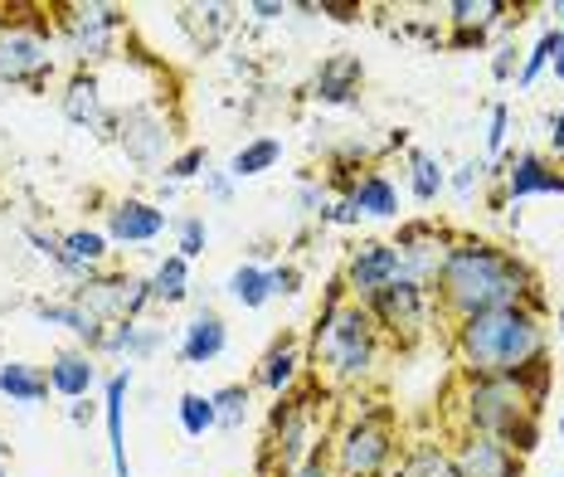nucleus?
I'll return each mask as SVG.
<instances>
[{
    "instance_id": "obj_1",
    "label": "nucleus",
    "mask_w": 564,
    "mask_h": 477,
    "mask_svg": "<svg viewBox=\"0 0 564 477\" xmlns=\"http://www.w3.org/2000/svg\"><path fill=\"white\" fill-rule=\"evenodd\" d=\"M438 297L457 317H477V312H497V307L535 312V283L525 273V263L481 239H463L448 249V263L438 273Z\"/></svg>"
},
{
    "instance_id": "obj_2",
    "label": "nucleus",
    "mask_w": 564,
    "mask_h": 477,
    "mask_svg": "<svg viewBox=\"0 0 564 477\" xmlns=\"http://www.w3.org/2000/svg\"><path fill=\"white\" fill-rule=\"evenodd\" d=\"M457 356L473 370V380L521 376L545 356V332L531 307H497L457 322Z\"/></svg>"
},
{
    "instance_id": "obj_3",
    "label": "nucleus",
    "mask_w": 564,
    "mask_h": 477,
    "mask_svg": "<svg viewBox=\"0 0 564 477\" xmlns=\"http://www.w3.org/2000/svg\"><path fill=\"white\" fill-rule=\"evenodd\" d=\"M316 356L332 366L336 380H360L375 366V322L366 307L340 302V288H332V302L316 317Z\"/></svg>"
},
{
    "instance_id": "obj_4",
    "label": "nucleus",
    "mask_w": 564,
    "mask_h": 477,
    "mask_svg": "<svg viewBox=\"0 0 564 477\" xmlns=\"http://www.w3.org/2000/svg\"><path fill=\"white\" fill-rule=\"evenodd\" d=\"M540 404L525 394L521 376H497V380H473L463 394V414H467V434H487V438H507L521 419H531Z\"/></svg>"
},
{
    "instance_id": "obj_5",
    "label": "nucleus",
    "mask_w": 564,
    "mask_h": 477,
    "mask_svg": "<svg viewBox=\"0 0 564 477\" xmlns=\"http://www.w3.org/2000/svg\"><path fill=\"white\" fill-rule=\"evenodd\" d=\"M394 458V429L390 414H360L340 429L336 438V473L340 477H380Z\"/></svg>"
},
{
    "instance_id": "obj_6",
    "label": "nucleus",
    "mask_w": 564,
    "mask_h": 477,
    "mask_svg": "<svg viewBox=\"0 0 564 477\" xmlns=\"http://www.w3.org/2000/svg\"><path fill=\"white\" fill-rule=\"evenodd\" d=\"M366 312H370V322H380L399 342H414V336H423V327H429V288L399 278V283L366 297Z\"/></svg>"
},
{
    "instance_id": "obj_7",
    "label": "nucleus",
    "mask_w": 564,
    "mask_h": 477,
    "mask_svg": "<svg viewBox=\"0 0 564 477\" xmlns=\"http://www.w3.org/2000/svg\"><path fill=\"white\" fill-rule=\"evenodd\" d=\"M117 142H122L127 151V161L141 171H156L161 161H166V151H171V127L166 118H161L156 108H127L122 112V122H117Z\"/></svg>"
},
{
    "instance_id": "obj_8",
    "label": "nucleus",
    "mask_w": 564,
    "mask_h": 477,
    "mask_svg": "<svg viewBox=\"0 0 564 477\" xmlns=\"http://www.w3.org/2000/svg\"><path fill=\"white\" fill-rule=\"evenodd\" d=\"M394 249H399V278H409V283H419L433 293L443 263H448V239H443L433 225H404Z\"/></svg>"
},
{
    "instance_id": "obj_9",
    "label": "nucleus",
    "mask_w": 564,
    "mask_h": 477,
    "mask_svg": "<svg viewBox=\"0 0 564 477\" xmlns=\"http://www.w3.org/2000/svg\"><path fill=\"white\" fill-rule=\"evenodd\" d=\"M64 30H68V50H74L84 64L108 59L112 44H117V30H122V10H112V6H68Z\"/></svg>"
},
{
    "instance_id": "obj_10",
    "label": "nucleus",
    "mask_w": 564,
    "mask_h": 477,
    "mask_svg": "<svg viewBox=\"0 0 564 477\" xmlns=\"http://www.w3.org/2000/svg\"><path fill=\"white\" fill-rule=\"evenodd\" d=\"M50 34L40 30H0V84H30L50 68Z\"/></svg>"
},
{
    "instance_id": "obj_11",
    "label": "nucleus",
    "mask_w": 564,
    "mask_h": 477,
    "mask_svg": "<svg viewBox=\"0 0 564 477\" xmlns=\"http://www.w3.org/2000/svg\"><path fill=\"white\" fill-rule=\"evenodd\" d=\"M268 453L278 458V468L282 473H297L302 463L312 458V414H307V404H278V414H273V438H268Z\"/></svg>"
},
{
    "instance_id": "obj_12",
    "label": "nucleus",
    "mask_w": 564,
    "mask_h": 477,
    "mask_svg": "<svg viewBox=\"0 0 564 477\" xmlns=\"http://www.w3.org/2000/svg\"><path fill=\"white\" fill-rule=\"evenodd\" d=\"M390 283H399V249L394 243H360L346 263V288L366 302Z\"/></svg>"
},
{
    "instance_id": "obj_13",
    "label": "nucleus",
    "mask_w": 564,
    "mask_h": 477,
    "mask_svg": "<svg viewBox=\"0 0 564 477\" xmlns=\"http://www.w3.org/2000/svg\"><path fill=\"white\" fill-rule=\"evenodd\" d=\"M457 477H521V458L501 444V438L487 434H467L453 453Z\"/></svg>"
},
{
    "instance_id": "obj_14",
    "label": "nucleus",
    "mask_w": 564,
    "mask_h": 477,
    "mask_svg": "<svg viewBox=\"0 0 564 477\" xmlns=\"http://www.w3.org/2000/svg\"><path fill=\"white\" fill-rule=\"evenodd\" d=\"M225 346H229V327L215 307H199L195 317L185 322V332H181V360L185 366H209V360L225 356Z\"/></svg>"
},
{
    "instance_id": "obj_15",
    "label": "nucleus",
    "mask_w": 564,
    "mask_h": 477,
    "mask_svg": "<svg viewBox=\"0 0 564 477\" xmlns=\"http://www.w3.org/2000/svg\"><path fill=\"white\" fill-rule=\"evenodd\" d=\"M360 78H366V68H360L356 54H332V59L316 68L312 98L316 102H332V108H346V102H356Z\"/></svg>"
},
{
    "instance_id": "obj_16",
    "label": "nucleus",
    "mask_w": 564,
    "mask_h": 477,
    "mask_svg": "<svg viewBox=\"0 0 564 477\" xmlns=\"http://www.w3.org/2000/svg\"><path fill=\"white\" fill-rule=\"evenodd\" d=\"M507 195L511 200H525V195H564V176L545 156L521 151V156L507 166Z\"/></svg>"
},
{
    "instance_id": "obj_17",
    "label": "nucleus",
    "mask_w": 564,
    "mask_h": 477,
    "mask_svg": "<svg viewBox=\"0 0 564 477\" xmlns=\"http://www.w3.org/2000/svg\"><path fill=\"white\" fill-rule=\"evenodd\" d=\"M161 229H166V215L147 200H122V205H112V215H108V239H117V243H151Z\"/></svg>"
},
{
    "instance_id": "obj_18",
    "label": "nucleus",
    "mask_w": 564,
    "mask_h": 477,
    "mask_svg": "<svg viewBox=\"0 0 564 477\" xmlns=\"http://www.w3.org/2000/svg\"><path fill=\"white\" fill-rule=\"evenodd\" d=\"M108 259V235L98 229H74V235L58 239V269L74 278H93Z\"/></svg>"
},
{
    "instance_id": "obj_19",
    "label": "nucleus",
    "mask_w": 564,
    "mask_h": 477,
    "mask_svg": "<svg viewBox=\"0 0 564 477\" xmlns=\"http://www.w3.org/2000/svg\"><path fill=\"white\" fill-rule=\"evenodd\" d=\"M98 386V366L88 351H58L50 366V390H58L64 400H88V390Z\"/></svg>"
},
{
    "instance_id": "obj_20",
    "label": "nucleus",
    "mask_w": 564,
    "mask_h": 477,
    "mask_svg": "<svg viewBox=\"0 0 564 477\" xmlns=\"http://www.w3.org/2000/svg\"><path fill=\"white\" fill-rule=\"evenodd\" d=\"M127 390H132V370H117L108 380V453H112V473L117 477H132V463H127V444H122V404H127Z\"/></svg>"
},
{
    "instance_id": "obj_21",
    "label": "nucleus",
    "mask_w": 564,
    "mask_h": 477,
    "mask_svg": "<svg viewBox=\"0 0 564 477\" xmlns=\"http://www.w3.org/2000/svg\"><path fill=\"white\" fill-rule=\"evenodd\" d=\"M0 394H10V404H40L50 400V376L40 366H25V360H6L0 366Z\"/></svg>"
},
{
    "instance_id": "obj_22",
    "label": "nucleus",
    "mask_w": 564,
    "mask_h": 477,
    "mask_svg": "<svg viewBox=\"0 0 564 477\" xmlns=\"http://www.w3.org/2000/svg\"><path fill=\"white\" fill-rule=\"evenodd\" d=\"M448 15H453V44H463V50H473V44L487 40V30L501 20V6L497 0H481V6H473V0H457V6H448Z\"/></svg>"
},
{
    "instance_id": "obj_23",
    "label": "nucleus",
    "mask_w": 564,
    "mask_h": 477,
    "mask_svg": "<svg viewBox=\"0 0 564 477\" xmlns=\"http://www.w3.org/2000/svg\"><path fill=\"white\" fill-rule=\"evenodd\" d=\"M34 317H40V322H54V327H68L74 336H84L93 351H98L102 336H108V327H102V322H93L88 312L78 307V302H34Z\"/></svg>"
},
{
    "instance_id": "obj_24",
    "label": "nucleus",
    "mask_w": 564,
    "mask_h": 477,
    "mask_svg": "<svg viewBox=\"0 0 564 477\" xmlns=\"http://www.w3.org/2000/svg\"><path fill=\"white\" fill-rule=\"evenodd\" d=\"M350 205L370 219H390V215H399V191L390 185V176L370 171V176H360L356 185H350Z\"/></svg>"
},
{
    "instance_id": "obj_25",
    "label": "nucleus",
    "mask_w": 564,
    "mask_h": 477,
    "mask_svg": "<svg viewBox=\"0 0 564 477\" xmlns=\"http://www.w3.org/2000/svg\"><path fill=\"white\" fill-rule=\"evenodd\" d=\"M98 351H112V356H132V360H147L161 351V332L147 327V322H122V327H108Z\"/></svg>"
},
{
    "instance_id": "obj_26",
    "label": "nucleus",
    "mask_w": 564,
    "mask_h": 477,
    "mask_svg": "<svg viewBox=\"0 0 564 477\" xmlns=\"http://www.w3.org/2000/svg\"><path fill=\"white\" fill-rule=\"evenodd\" d=\"M64 118L74 122V127H93L102 118V88H98V78L93 74H78L74 84H68L64 93Z\"/></svg>"
},
{
    "instance_id": "obj_27",
    "label": "nucleus",
    "mask_w": 564,
    "mask_h": 477,
    "mask_svg": "<svg viewBox=\"0 0 564 477\" xmlns=\"http://www.w3.org/2000/svg\"><path fill=\"white\" fill-rule=\"evenodd\" d=\"M278 161H282V142H278V137H258V142H249V147H239V151H234V161H229V176H234V181L263 176V171H273Z\"/></svg>"
},
{
    "instance_id": "obj_28",
    "label": "nucleus",
    "mask_w": 564,
    "mask_h": 477,
    "mask_svg": "<svg viewBox=\"0 0 564 477\" xmlns=\"http://www.w3.org/2000/svg\"><path fill=\"white\" fill-rule=\"evenodd\" d=\"M394 477H457V468H453V453H443L438 444H414L399 458Z\"/></svg>"
},
{
    "instance_id": "obj_29",
    "label": "nucleus",
    "mask_w": 564,
    "mask_h": 477,
    "mask_svg": "<svg viewBox=\"0 0 564 477\" xmlns=\"http://www.w3.org/2000/svg\"><path fill=\"white\" fill-rule=\"evenodd\" d=\"M297 366H302L297 342H288V336H282V342L273 346V351L263 356V370H258V380H263V386L273 390V394H282V390L292 386V380H297Z\"/></svg>"
},
{
    "instance_id": "obj_30",
    "label": "nucleus",
    "mask_w": 564,
    "mask_h": 477,
    "mask_svg": "<svg viewBox=\"0 0 564 477\" xmlns=\"http://www.w3.org/2000/svg\"><path fill=\"white\" fill-rule=\"evenodd\" d=\"M225 20H229V10L225 6H191V10H181V25L191 30V40H195V50L199 54H209L219 44V34H225Z\"/></svg>"
},
{
    "instance_id": "obj_31",
    "label": "nucleus",
    "mask_w": 564,
    "mask_h": 477,
    "mask_svg": "<svg viewBox=\"0 0 564 477\" xmlns=\"http://www.w3.org/2000/svg\"><path fill=\"white\" fill-rule=\"evenodd\" d=\"M185 293H191V263H185L181 253H171V259L151 273V302L175 307V302H185Z\"/></svg>"
},
{
    "instance_id": "obj_32",
    "label": "nucleus",
    "mask_w": 564,
    "mask_h": 477,
    "mask_svg": "<svg viewBox=\"0 0 564 477\" xmlns=\"http://www.w3.org/2000/svg\"><path fill=\"white\" fill-rule=\"evenodd\" d=\"M229 297L243 302V307H263V302L273 297V273L258 269V263H239V269L229 273Z\"/></svg>"
},
{
    "instance_id": "obj_33",
    "label": "nucleus",
    "mask_w": 564,
    "mask_h": 477,
    "mask_svg": "<svg viewBox=\"0 0 564 477\" xmlns=\"http://www.w3.org/2000/svg\"><path fill=\"white\" fill-rule=\"evenodd\" d=\"M443 171H438V161L429 156V151H414V156H409V191H414V200H438V191H443Z\"/></svg>"
},
{
    "instance_id": "obj_34",
    "label": "nucleus",
    "mask_w": 564,
    "mask_h": 477,
    "mask_svg": "<svg viewBox=\"0 0 564 477\" xmlns=\"http://www.w3.org/2000/svg\"><path fill=\"white\" fill-rule=\"evenodd\" d=\"M215 400V429H243V419H249V390L243 386H225V390H215L209 394Z\"/></svg>"
},
{
    "instance_id": "obj_35",
    "label": "nucleus",
    "mask_w": 564,
    "mask_h": 477,
    "mask_svg": "<svg viewBox=\"0 0 564 477\" xmlns=\"http://www.w3.org/2000/svg\"><path fill=\"white\" fill-rule=\"evenodd\" d=\"M181 429L191 438H205L209 429H215V400L209 394H181Z\"/></svg>"
},
{
    "instance_id": "obj_36",
    "label": "nucleus",
    "mask_w": 564,
    "mask_h": 477,
    "mask_svg": "<svg viewBox=\"0 0 564 477\" xmlns=\"http://www.w3.org/2000/svg\"><path fill=\"white\" fill-rule=\"evenodd\" d=\"M205 243H209V229H205V219H199V215H185L181 225H175V249H181L185 263L199 259V253H205Z\"/></svg>"
},
{
    "instance_id": "obj_37",
    "label": "nucleus",
    "mask_w": 564,
    "mask_h": 477,
    "mask_svg": "<svg viewBox=\"0 0 564 477\" xmlns=\"http://www.w3.org/2000/svg\"><path fill=\"white\" fill-rule=\"evenodd\" d=\"M199 171H205V147H191V151H181L175 161H166V181H171V185L195 181Z\"/></svg>"
},
{
    "instance_id": "obj_38",
    "label": "nucleus",
    "mask_w": 564,
    "mask_h": 477,
    "mask_svg": "<svg viewBox=\"0 0 564 477\" xmlns=\"http://www.w3.org/2000/svg\"><path fill=\"white\" fill-rule=\"evenodd\" d=\"M545 68H550V30H545V34H540V44H535V50H531V59H525V68H521V88H531V84H535V78H540V74H545Z\"/></svg>"
},
{
    "instance_id": "obj_39",
    "label": "nucleus",
    "mask_w": 564,
    "mask_h": 477,
    "mask_svg": "<svg viewBox=\"0 0 564 477\" xmlns=\"http://www.w3.org/2000/svg\"><path fill=\"white\" fill-rule=\"evenodd\" d=\"M481 176H487V161H467V166H457V176H453V191H457V195H463V200H467V195H473L477 185H481Z\"/></svg>"
},
{
    "instance_id": "obj_40",
    "label": "nucleus",
    "mask_w": 564,
    "mask_h": 477,
    "mask_svg": "<svg viewBox=\"0 0 564 477\" xmlns=\"http://www.w3.org/2000/svg\"><path fill=\"white\" fill-rule=\"evenodd\" d=\"M507 122H511V108H507V102H497V108H491V132H487V151H491V156H497L501 142H507Z\"/></svg>"
},
{
    "instance_id": "obj_41",
    "label": "nucleus",
    "mask_w": 564,
    "mask_h": 477,
    "mask_svg": "<svg viewBox=\"0 0 564 477\" xmlns=\"http://www.w3.org/2000/svg\"><path fill=\"white\" fill-rule=\"evenodd\" d=\"M205 191H209V200L225 205L229 195H234V176H229V171H209V166H205Z\"/></svg>"
},
{
    "instance_id": "obj_42",
    "label": "nucleus",
    "mask_w": 564,
    "mask_h": 477,
    "mask_svg": "<svg viewBox=\"0 0 564 477\" xmlns=\"http://www.w3.org/2000/svg\"><path fill=\"white\" fill-rule=\"evenodd\" d=\"M356 219H360V209L350 205V195H346V200H336V205H326V209H322V225H356Z\"/></svg>"
},
{
    "instance_id": "obj_43",
    "label": "nucleus",
    "mask_w": 564,
    "mask_h": 477,
    "mask_svg": "<svg viewBox=\"0 0 564 477\" xmlns=\"http://www.w3.org/2000/svg\"><path fill=\"white\" fill-rule=\"evenodd\" d=\"M297 283H302L297 269H273V297H278V293L292 297V293H297Z\"/></svg>"
},
{
    "instance_id": "obj_44",
    "label": "nucleus",
    "mask_w": 564,
    "mask_h": 477,
    "mask_svg": "<svg viewBox=\"0 0 564 477\" xmlns=\"http://www.w3.org/2000/svg\"><path fill=\"white\" fill-rule=\"evenodd\" d=\"M550 68H555V78L564 84V30H550Z\"/></svg>"
},
{
    "instance_id": "obj_45",
    "label": "nucleus",
    "mask_w": 564,
    "mask_h": 477,
    "mask_svg": "<svg viewBox=\"0 0 564 477\" xmlns=\"http://www.w3.org/2000/svg\"><path fill=\"white\" fill-rule=\"evenodd\" d=\"M511 68H516V44H501L497 59H491V74H497V78H511Z\"/></svg>"
},
{
    "instance_id": "obj_46",
    "label": "nucleus",
    "mask_w": 564,
    "mask_h": 477,
    "mask_svg": "<svg viewBox=\"0 0 564 477\" xmlns=\"http://www.w3.org/2000/svg\"><path fill=\"white\" fill-rule=\"evenodd\" d=\"M292 477H332V468H326V458H322V453H312V458L302 463V468L292 473Z\"/></svg>"
},
{
    "instance_id": "obj_47",
    "label": "nucleus",
    "mask_w": 564,
    "mask_h": 477,
    "mask_svg": "<svg viewBox=\"0 0 564 477\" xmlns=\"http://www.w3.org/2000/svg\"><path fill=\"white\" fill-rule=\"evenodd\" d=\"M550 147H555V156H564V108L550 118Z\"/></svg>"
},
{
    "instance_id": "obj_48",
    "label": "nucleus",
    "mask_w": 564,
    "mask_h": 477,
    "mask_svg": "<svg viewBox=\"0 0 564 477\" xmlns=\"http://www.w3.org/2000/svg\"><path fill=\"white\" fill-rule=\"evenodd\" d=\"M68 419H74V424L84 429L88 419H93V404H88V400H74V404H68Z\"/></svg>"
},
{
    "instance_id": "obj_49",
    "label": "nucleus",
    "mask_w": 564,
    "mask_h": 477,
    "mask_svg": "<svg viewBox=\"0 0 564 477\" xmlns=\"http://www.w3.org/2000/svg\"><path fill=\"white\" fill-rule=\"evenodd\" d=\"M253 15H258V20H278L282 6H253Z\"/></svg>"
},
{
    "instance_id": "obj_50",
    "label": "nucleus",
    "mask_w": 564,
    "mask_h": 477,
    "mask_svg": "<svg viewBox=\"0 0 564 477\" xmlns=\"http://www.w3.org/2000/svg\"><path fill=\"white\" fill-rule=\"evenodd\" d=\"M555 327H560V342H564V297H560V312H555Z\"/></svg>"
},
{
    "instance_id": "obj_51",
    "label": "nucleus",
    "mask_w": 564,
    "mask_h": 477,
    "mask_svg": "<svg viewBox=\"0 0 564 477\" xmlns=\"http://www.w3.org/2000/svg\"><path fill=\"white\" fill-rule=\"evenodd\" d=\"M555 20H560V30H564V0H560V6H555Z\"/></svg>"
},
{
    "instance_id": "obj_52",
    "label": "nucleus",
    "mask_w": 564,
    "mask_h": 477,
    "mask_svg": "<svg viewBox=\"0 0 564 477\" xmlns=\"http://www.w3.org/2000/svg\"><path fill=\"white\" fill-rule=\"evenodd\" d=\"M560 438H564V414H560Z\"/></svg>"
},
{
    "instance_id": "obj_53",
    "label": "nucleus",
    "mask_w": 564,
    "mask_h": 477,
    "mask_svg": "<svg viewBox=\"0 0 564 477\" xmlns=\"http://www.w3.org/2000/svg\"><path fill=\"white\" fill-rule=\"evenodd\" d=\"M560 477H564V473H560Z\"/></svg>"
}]
</instances>
